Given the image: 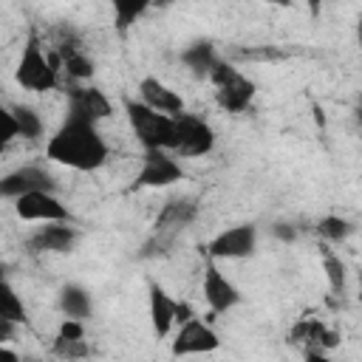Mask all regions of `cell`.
Instances as JSON below:
<instances>
[{
  "label": "cell",
  "mask_w": 362,
  "mask_h": 362,
  "mask_svg": "<svg viewBox=\"0 0 362 362\" xmlns=\"http://www.w3.org/2000/svg\"><path fill=\"white\" fill-rule=\"evenodd\" d=\"M201 291H204V300H206V305H209L212 314H226L229 308H235L240 303V291L235 288L232 280H226V274L215 266L212 257H206Z\"/></svg>",
  "instance_id": "obj_11"
},
{
  "label": "cell",
  "mask_w": 362,
  "mask_h": 362,
  "mask_svg": "<svg viewBox=\"0 0 362 362\" xmlns=\"http://www.w3.org/2000/svg\"><path fill=\"white\" fill-rule=\"evenodd\" d=\"M79 240V232L74 226H65V221H51L45 226H40L31 238H28V252L31 255H42V252H71L74 243Z\"/></svg>",
  "instance_id": "obj_15"
},
{
  "label": "cell",
  "mask_w": 362,
  "mask_h": 362,
  "mask_svg": "<svg viewBox=\"0 0 362 362\" xmlns=\"http://www.w3.org/2000/svg\"><path fill=\"white\" fill-rule=\"evenodd\" d=\"M51 45H54V54L59 57L62 71H65L74 82H88V79L93 76V71H96L93 57L88 54V48H85V42H82V37H79L76 28H71V25H57Z\"/></svg>",
  "instance_id": "obj_5"
},
{
  "label": "cell",
  "mask_w": 362,
  "mask_h": 362,
  "mask_svg": "<svg viewBox=\"0 0 362 362\" xmlns=\"http://www.w3.org/2000/svg\"><path fill=\"white\" fill-rule=\"evenodd\" d=\"M20 356H17V351H11V348H6L3 342H0V362H17Z\"/></svg>",
  "instance_id": "obj_33"
},
{
  "label": "cell",
  "mask_w": 362,
  "mask_h": 362,
  "mask_svg": "<svg viewBox=\"0 0 362 362\" xmlns=\"http://www.w3.org/2000/svg\"><path fill=\"white\" fill-rule=\"evenodd\" d=\"M206 79L215 85L218 107L226 110V113H243L255 99V82L246 79L235 68V62H229V59H215V65L209 68Z\"/></svg>",
  "instance_id": "obj_3"
},
{
  "label": "cell",
  "mask_w": 362,
  "mask_h": 362,
  "mask_svg": "<svg viewBox=\"0 0 362 362\" xmlns=\"http://www.w3.org/2000/svg\"><path fill=\"white\" fill-rule=\"evenodd\" d=\"M198 218V201L184 195V198H170L158 215H156V223H153V232L156 235H167V238H178L192 221Z\"/></svg>",
  "instance_id": "obj_13"
},
{
  "label": "cell",
  "mask_w": 362,
  "mask_h": 362,
  "mask_svg": "<svg viewBox=\"0 0 362 362\" xmlns=\"http://www.w3.org/2000/svg\"><path fill=\"white\" fill-rule=\"evenodd\" d=\"M45 156L62 167L90 173L107 161V144H105L102 133L96 130V122L68 113L65 122L57 127V133L48 139Z\"/></svg>",
  "instance_id": "obj_1"
},
{
  "label": "cell",
  "mask_w": 362,
  "mask_h": 362,
  "mask_svg": "<svg viewBox=\"0 0 362 362\" xmlns=\"http://www.w3.org/2000/svg\"><path fill=\"white\" fill-rule=\"evenodd\" d=\"M189 317H195V314H192V305H189V303H178V300H175V322L181 325V322H187Z\"/></svg>",
  "instance_id": "obj_31"
},
{
  "label": "cell",
  "mask_w": 362,
  "mask_h": 362,
  "mask_svg": "<svg viewBox=\"0 0 362 362\" xmlns=\"http://www.w3.org/2000/svg\"><path fill=\"white\" fill-rule=\"evenodd\" d=\"M68 113L88 119V122H102L113 113V105L105 96V90L96 85H71L68 88Z\"/></svg>",
  "instance_id": "obj_12"
},
{
  "label": "cell",
  "mask_w": 362,
  "mask_h": 362,
  "mask_svg": "<svg viewBox=\"0 0 362 362\" xmlns=\"http://www.w3.org/2000/svg\"><path fill=\"white\" fill-rule=\"evenodd\" d=\"M139 99L144 105H150L153 110L158 113H167V116H175L184 110V99L178 90H173L170 85H164L158 76H144L139 82Z\"/></svg>",
  "instance_id": "obj_18"
},
{
  "label": "cell",
  "mask_w": 362,
  "mask_h": 362,
  "mask_svg": "<svg viewBox=\"0 0 362 362\" xmlns=\"http://www.w3.org/2000/svg\"><path fill=\"white\" fill-rule=\"evenodd\" d=\"M305 3H308V11H311V17H317V14H320V8H322V3H325V0H305Z\"/></svg>",
  "instance_id": "obj_34"
},
{
  "label": "cell",
  "mask_w": 362,
  "mask_h": 362,
  "mask_svg": "<svg viewBox=\"0 0 362 362\" xmlns=\"http://www.w3.org/2000/svg\"><path fill=\"white\" fill-rule=\"evenodd\" d=\"M17 136H20V130H17V119H14L11 107L0 105V153H3Z\"/></svg>",
  "instance_id": "obj_28"
},
{
  "label": "cell",
  "mask_w": 362,
  "mask_h": 362,
  "mask_svg": "<svg viewBox=\"0 0 362 362\" xmlns=\"http://www.w3.org/2000/svg\"><path fill=\"white\" fill-rule=\"evenodd\" d=\"M90 308H93L90 294H88L82 286H76V283L62 286V291H59V311H62L65 317L85 320V317H90Z\"/></svg>",
  "instance_id": "obj_21"
},
{
  "label": "cell",
  "mask_w": 362,
  "mask_h": 362,
  "mask_svg": "<svg viewBox=\"0 0 362 362\" xmlns=\"http://www.w3.org/2000/svg\"><path fill=\"white\" fill-rule=\"evenodd\" d=\"M153 3H158V6H167L170 0H110V8H113V23H116V31L119 34H127L133 25H136V20L153 6Z\"/></svg>",
  "instance_id": "obj_19"
},
{
  "label": "cell",
  "mask_w": 362,
  "mask_h": 362,
  "mask_svg": "<svg viewBox=\"0 0 362 362\" xmlns=\"http://www.w3.org/2000/svg\"><path fill=\"white\" fill-rule=\"evenodd\" d=\"M51 351L59 359H85L90 354L85 337H57L54 345H51Z\"/></svg>",
  "instance_id": "obj_26"
},
{
  "label": "cell",
  "mask_w": 362,
  "mask_h": 362,
  "mask_svg": "<svg viewBox=\"0 0 362 362\" xmlns=\"http://www.w3.org/2000/svg\"><path fill=\"white\" fill-rule=\"evenodd\" d=\"M147 305H150V325L153 334L161 339L173 331L175 325V300L167 294V288L156 280L147 283Z\"/></svg>",
  "instance_id": "obj_17"
},
{
  "label": "cell",
  "mask_w": 362,
  "mask_h": 362,
  "mask_svg": "<svg viewBox=\"0 0 362 362\" xmlns=\"http://www.w3.org/2000/svg\"><path fill=\"white\" fill-rule=\"evenodd\" d=\"M184 181V170L175 161V156H167V150H144L141 167L133 178V189L144 187H170Z\"/></svg>",
  "instance_id": "obj_10"
},
{
  "label": "cell",
  "mask_w": 362,
  "mask_h": 362,
  "mask_svg": "<svg viewBox=\"0 0 362 362\" xmlns=\"http://www.w3.org/2000/svg\"><path fill=\"white\" fill-rule=\"evenodd\" d=\"M351 223L345 221V218H339V215H325L322 221H317V232L325 238V240H331V243H339V240H345L348 235H351Z\"/></svg>",
  "instance_id": "obj_27"
},
{
  "label": "cell",
  "mask_w": 362,
  "mask_h": 362,
  "mask_svg": "<svg viewBox=\"0 0 362 362\" xmlns=\"http://www.w3.org/2000/svg\"><path fill=\"white\" fill-rule=\"evenodd\" d=\"M14 212L17 218L23 221H42V223H51V221H65L71 223L74 215L71 209L51 192V189H31V192H23L14 198Z\"/></svg>",
  "instance_id": "obj_9"
},
{
  "label": "cell",
  "mask_w": 362,
  "mask_h": 362,
  "mask_svg": "<svg viewBox=\"0 0 362 362\" xmlns=\"http://www.w3.org/2000/svg\"><path fill=\"white\" fill-rule=\"evenodd\" d=\"M124 113L130 122L133 136L139 139V144L144 150H173L175 144V124L173 116L153 110L150 105H144L141 99H124Z\"/></svg>",
  "instance_id": "obj_2"
},
{
  "label": "cell",
  "mask_w": 362,
  "mask_h": 362,
  "mask_svg": "<svg viewBox=\"0 0 362 362\" xmlns=\"http://www.w3.org/2000/svg\"><path fill=\"white\" fill-rule=\"evenodd\" d=\"M14 82L23 90H34V93H45V90H54L59 85V74L48 62V54L42 51V42H40L37 31H31L25 45H23L20 62L14 68Z\"/></svg>",
  "instance_id": "obj_4"
},
{
  "label": "cell",
  "mask_w": 362,
  "mask_h": 362,
  "mask_svg": "<svg viewBox=\"0 0 362 362\" xmlns=\"http://www.w3.org/2000/svg\"><path fill=\"white\" fill-rule=\"evenodd\" d=\"M288 342L297 345L308 362H325V354L339 345V334L331 331V328H328L322 320H317V317H303V320H297V322L291 325Z\"/></svg>",
  "instance_id": "obj_7"
},
{
  "label": "cell",
  "mask_w": 362,
  "mask_h": 362,
  "mask_svg": "<svg viewBox=\"0 0 362 362\" xmlns=\"http://www.w3.org/2000/svg\"><path fill=\"white\" fill-rule=\"evenodd\" d=\"M215 59H218V54H215V45H212L209 40H198V42H192V45H187V48L181 51V62H184L195 76H206L209 68L215 65Z\"/></svg>",
  "instance_id": "obj_20"
},
{
  "label": "cell",
  "mask_w": 362,
  "mask_h": 362,
  "mask_svg": "<svg viewBox=\"0 0 362 362\" xmlns=\"http://www.w3.org/2000/svg\"><path fill=\"white\" fill-rule=\"evenodd\" d=\"M57 337H85V325H82V320H76V317H65V320L59 322Z\"/></svg>",
  "instance_id": "obj_29"
},
{
  "label": "cell",
  "mask_w": 362,
  "mask_h": 362,
  "mask_svg": "<svg viewBox=\"0 0 362 362\" xmlns=\"http://www.w3.org/2000/svg\"><path fill=\"white\" fill-rule=\"evenodd\" d=\"M322 269H325L331 294L339 297V294L345 291V280H348V274H345V263L339 260V255H334L328 246H322Z\"/></svg>",
  "instance_id": "obj_25"
},
{
  "label": "cell",
  "mask_w": 362,
  "mask_h": 362,
  "mask_svg": "<svg viewBox=\"0 0 362 362\" xmlns=\"http://www.w3.org/2000/svg\"><path fill=\"white\" fill-rule=\"evenodd\" d=\"M263 3H269V6H280V8H288V6H291V0H263Z\"/></svg>",
  "instance_id": "obj_35"
},
{
  "label": "cell",
  "mask_w": 362,
  "mask_h": 362,
  "mask_svg": "<svg viewBox=\"0 0 362 362\" xmlns=\"http://www.w3.org/2000/svg\"><path fill=\"white\" fill-rule=\"evenodd\" d=\"M0 317H6V320H11V322H25V305H23V300H20V294L14 291V286L3 277L0 280Z\"/></svg>",
  "instance_id": "obj_24"
},
{
  "label": "cell",
  "mask_w": 362,
  "mask_h": 362,
  "mask_svg": "<svg viewBox=\"0 0 362 362\" xmlns=\"http://www.w3.org/2000/svg\"><path fill=\"white\" fill-rule=\"evenodd\" d=\"M218 345H221L218 334H215L206 322L189 317L187 322H181V328H178V334H175V339H173V356L209 354V351H215Z\"/></svg>",
  "instance_id": "obj_14"
},
{
  "label": "cell",
  "mask_w": 362,
  "mask_h": 362,
  "mask_svg": "<svg viewBox=\"0 0 362 362\" xmlns=\"http://www.w3.org/2000/svg\"><path fill=\"white\" fill-rule=\"evenodd\" d=\"M255 246H257V226L255 223H238V226L218 232L204 246V255L212 260H240V257H252Z\"/></svg>",
  "instance_id": "obj_8"
},
{
  "label": "cell",
  "mask_w": 362,
  "mask_h": 362,
  "mask_svg": "<svg viewBox=\"0 0 362 362\" xmlns=\"http://www.w3.org/2000/svg\"><path fill=\"white\" fill-rule=\"evenodd\" d=\"M286 57L277 45H238L229 51V62H283Z\"/></svg>",
  "instance_id": "obj_22"
},
{
  "label": "cell",
  "mask_w": 362,
  "mask_h": 362,
  "mask_svg": "<svg viewBox=\"0 0 362 362\" xmlns=\"http://www.w3.org/2000/svg\"><path fill=\"white\" fill-rule=\"evenodd\" d=\"M11 113H14V119H17V130H20L23 139L37 141V139L42 136L45 124H42V119H40V113H37L34 107H28V105H11Z\"/></svg>",
  "instance_id": "obj_23"
},
{
  "label": "cell",
  "mask_w": 362,
  "mask_h": 362,
  "mask_svg": "<svg viewBox=\"0 0 362 362\" xmlns=\"http://www.w3.org/2000/svg\"><path fill=\"white\" fill-rule=\"evenodd\" d=\"M14 328H17V322H11V320L0 317V342L11 339V337H14Z\"/></svg>",
  "instance_id": "obj_32"
},
{
  "label": "cell",
  "mask_w": 362,
  "mask_h": 362,
  "mask_svg": "<svg viewBox=\"0 0 362 362\" xmlns=\"http://www.w3.org/2000/svg\"><path fill=\"white\" fill-rule=\"evenodd\" d=\"M31 189H51L54 192V178L42 167H34V164L17 167L0 178V198H17V195L31 192Z\"/></svg>",
  "instance_id": "obj_16"
},
{
  "label": "cell",
  "mask_w": 362,
  "mask_h": 362,
  "mask_svg": "<svg viewBox=\"0 0 362 362\" xmlns=\"http://www.w3.org/2000/svg\"><path fill=\"white\" fill-rule=\"evenodd\" d=\"M173 124H175L173 156L198 158V156L212 153V147H215V130H212V124H209L206 119L181 110V113L173 116Z\"/></svg>",
  "instance_id": "obj_6"
},
{
  "label": "cell",
  "mask_w": 362,
  "mask_h": 362,
  "mask_svg": "<svg viewBox=\"0 0 362 362\" xmlns=\"http://www.w3.org/2000/svg\"><path fill=\"white\" fill-rule=\"evenodd\" d=\"M3 277H6V269H3V263H0V280H3Z\"/></svg>",
  "instance_id": "obj_36"
},
{
  "label": "cell",
  "mask_w": 362,
  "mask_h": 362,
  "mask_svg": "<svg viewBox=\"0 0 362 362\" xmlns=\"http://www.w3.org/2000/svg\"><path fill=\"white\" fill-rule=\"evenodd\" d=\"M272 235L280 238V240H286V243H291V240L297 238V229L288 226V223H274V226H272Z\"/></svg>",
  "instance_id": "obj_30"
}]
</instances>
